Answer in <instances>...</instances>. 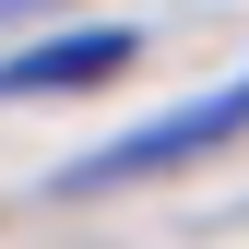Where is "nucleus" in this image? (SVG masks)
<instances>
[{
    "instance_id": "2",
    "label": "nucleus",
    "mask_w": 249,
    "mask_h": 249,
    "mask_svg": "<svg viewBox=\"0 0 249 249\" xmlns=\"http://www.w3.org/2000/svg\"><path fill=\"white\" fill-rule=\"evenodd\" d=\"M131 59H142L131 24H83V36H48L24 59H0V95H71V83H107V71H131Z\"/></svg>"
},
{
    "instance_id": "1",
    "label": "nucleus",
    "mask_w": 249,
    "mask_h": 249,
    "mask_svg": "<svg viewBox=\"0 0 249 249\" xmlns=\"http://www.w3.org/2000/svg\"><path fill=\"white\" fill-rule=\"evenodd\" d=\"M237 131H249V71L213 83V95H190V107H166V119H142L131 142H107V154H83V166H59V190H131V178H166V166H190V154L237 142Z\"/></svg>"
}]
</instances>
